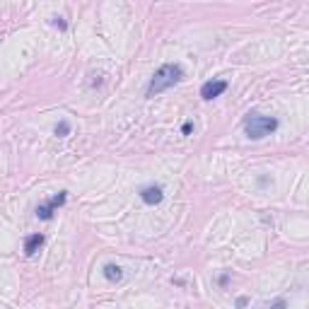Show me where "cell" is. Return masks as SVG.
Returning <instances> with one entry per match:
<instances>
[{
    "label": "cell",
    "instance_id": "6da1fadb",
    "mask_svg": "<svg viewBox=\"0 0 309 309\" xmlns=\"http://www.w3.org/2000/svg\"><path fill=\"white\" fill-rule=\"evenodd\" d=\"M181 77H184V70H181L179 63H164L162 68L152 75V80H150V85H147V97H157L160 92L174 87Z\"/></svg>",
    "mask_w": 309,
    "mask_h": 309
},
{
    "label": "cell",
    "instance_id": "7a4b0ae2",
    "mask_svg": "<svg viewBox=\"0 0 309 309\" xmlns=\"http://www.w3.org/2000/svg\"><path fill=\"white\" fill-rule=\"evenodd\" d=\"M275 128H278V119H273V116H258V114H251L249 119L244 121L247 138H251V140H261V138L271 136Z\"/></svg>",
    "mask_w": 309,
    "mask_h": 309
},
{
    "label": "cell",
    "instance_id": "3957f363",
    "mask_svg": "<svg viewBox=\"0 0 309 309\" xmlns=\"http://www.w3.org/2000/svg\"><path fill=\"white\" fill-rule=\"evenodd\" d=\"M65 198H68V196H65V191H60L58 196H53L49 203H41V206L36 208V217H39V220H51L53 213H56V210L65 203Z\"/></svg>",
    "mask_w": 309,
    "mask_h": 309
},
{
    "label": "cell",
    "instance_id": "277c9868",
    "mask_svg": "<svg viewBox=\"0 0 309 309\" xmlns=\"http://www.w3.org/2000/svg\"><path fill=\"white\" fill-rule=\"evenodd\" d=\"M225 90H227V82H225V80H208L206 85L201 87V97H203L206 102H210V99L223 95Z\"/></svg>",
    "mask_w": 309,
    "mask_h": 309
},
{
    "label": "cell",
    "instance_id": "5b68a950",
    "mask_svg": "<svg viewBox=\"0 0 309 309\" xmlns=\"http://www.w3.org/2000/svg\"><path fill=\"white\" fill-rule=\"evenodd\" d=\"M140 198H143V203H147V206H157V203H162V189L160 186H145V189L140 191Z\"/></svg>",
    "mask_w": 309,
    "mask_h": 309
},
{
    "label": "cell",
    "instance_id": "8992f818",
    "mask_svg": "<svg viewBox=\"0 0 309 309\" xmlns=\"http://www.w3.org/2000/svg\"><path fill=\"white\" fill-rule=\"evenodd\" d=\"M41 244H43V234H29L25 239V254L27 256H34L36 251L41 249Z\"/></svg>",
    "mask_w": 309,
    "mask_h": 309
},
{
    "label": "cell",
    "instance_id": "52a82bcc",
    "mask_svg": "<svg viewBox=\"0 0 309 309\" xmlns=\"http://www.w3.org/2000/svg\"><path fill=\"white\" fill-rule=\"evenodd\" d=\"M104 278L112 280V283H119L121 278H123V271H121L119 266H114V263H106V266H104Z\"/></svg>",
    "mask_w": 309,
    "mask_h": 309
},
{
    "label": "cell",
    "instance_id": "ba28073f",
    "mask_svg": "<svg viewBox=\"0 0 309 309\" xmlns=\"http://www.w3.org/2000/svg\"><path fill=\"white\" fill-rule=\"evenodd\" d=\"M68 133H70V123H68V121H58V126H56V136L65 138Z\"/></svg>",
    "mask_w": 309,
    "mask_h": 309
},
{
    "label": "cell",
    "instance_id": "9c48e42d",
    "mask_svg": "<svg viewBox=\"0 0 309 309\" xmlns=\"http://www.w3.org/2000/svg\"><path fill=\"white\" fill-rule=\"evenodd\" d=\"M53 25H56V27H60V29H65V22H63V19H60V17H56V19H53Z\"/></svg>",
    "mask_w": 309,
    "mask_h": 309
},
{
    "label": "cell",
    "instance_id": "30bf717a",
    "mask_svg": "<svg viewBox=\"0 0 309 309\" xmlns=\"http://www.w3.org/2000/svg\"><path fill=\"white\" fill-rule=\"evenodd\" d=\"M285 307V300H278V302H275V304H273V307H271V309H283Z\"/></svg>",
    "mask_w": 309,
    "mask_h": 309
},
{
    "label": "cell",
    "instance_id": "8fae6325",
    "mask_svg": "<svg viewBox=\"0 0 309 309\" xmlns=\"http://www.w3.org/2000/svg\"><path fill=\"white\" fill-rule=\"evenodd\" d=\"M191 128H193L191 123H184V136H189V133H191Z\"/></svg>",
    "mask_w": 309,
    "mask_h": 309
}]
</instances>
